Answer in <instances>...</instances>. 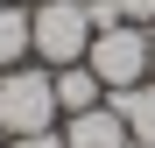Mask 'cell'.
Segmentation results:
<instances>
[{
    "instance_id": "1",
    "label": "cell",
    "mask_w": 155,
    "mask_h": 148,
    "mask_svg": "<svg viewBox=\"0 0 155 148\" xmlns=\"http://www.w3.org/2000/svg\"><path fill=\"white\" fill-rule=\"evenodd\" d=\"M28 35H35V64L42 71H64V64H85L92 49V0H35L28 7Z\"/></svg>"
},
{
    "instance_id": "2",
    "label": "cell",
    "mask_w": 155,
    "mask_h": 148,
    "mask_svg": "<svg viewBox=\"0 0 155 148\" xmlns=\"http://www.w3.org/2000/svg\"><path fill=\"white\" fill-rule=\"evenodd\" d=\"M42 127H57V78H49L42 64L0 71V141L42 134Z\"/></svg>"
},
{
    "instance_id": "3",
    "label": "cell",
    "mask_w": 155,
    "mask_h": 148,
    "mask_svg": "<svg viewBox=\"0 0 155 148\" xmlns=\"http://www.w3.org/2000/svg\"><path fill=\"white\" fill-rule=\"evenodd\" d=\"M92 78L106 92H127V85H148V28H134V21H120V28H99L92 49H85Z\"/></svg>"
},
{
    "instance_id": "4",
    "label": "cell",
    "mask_w": 155,
    "mask_h": 148,
    "mask_svg": "<svg viewBox=\"0 0 155 148\" xmlns=\"http://www.w3.org/2000/svg\"><path fill=\"white\" fill-rule=\"evenodd\" d=\"M64 148H134V141H127V127H120L113 106H92V113L64 120Z\"/></svg>"
},
{
    "instance_id": "5",
    "label": "cell",
    "mask_w": 155,
    "mask_h": 148,
    "mask_svg": "<svg viewBox=\"0 0 155 148\" xmlns=\"http://www.w3.org/2000/svg\"><path fill=\"white\" fill-rule=\"evenodd\" d=\"M106 106L120 113V127L134 148H155V78L148 85H127V92H106Z\"/></svg>"
},
{
    "instance_id": "6",
    "label": "cell",
    "mask_w": 155,
    "mask_h": 148,
    "mask_svg": "<svg viewBox=\"0 0 155 148\" xmlns=\"http://www.w3.org/2000/svg\"><path fill=\"white\" fill-rule=\"evenodd\" d=\"M57 78V113H92V106H106V85L92 78V64H64V71H49Z\"/></svg>"
},
{
    "instance_id": "7",
    "label": "cell",
    "mask_w": 155,
    "mask_h": 148,
    "mask_svg": "<svg viewBox=\"0 0 155 148\" xmlns=\"http://www.w3.org/2000/svg\"><path fill=\"white\" fill-rule=\"evenodd\" d=\"M28 57H35L28 7H21V0H7V7H0V71H14V64H28Z\"/></svg>"
},
{
    "instance_id": "8",
    "label": "cell",
    "mask_w": 155,
    "mask_h": 148,
    "mask_svg": "<svg viewBox=\"0 0 155 148\" xmlns=\"http://www.w3.org/2000/svg\"><path fill=\"white\" fill-rule=\"evenodd\" d=\"M120 21H134V28H155V0H113Z\"/></svg>"
},
{
    "instance_id": "9",
    "label": "cell",
    "mask_w": 155,
    "mask_h": 148,
    "mask_svg": "<svg viewBox=\"0 0 155 148\" xmlns=\"http://www.w3.org/2000/svg\"><path fill=\"white\" fill-rule=\"evenodd\" d=\"M7 148H64V127H42V134H14Z\"/></svg>"
},
{
    "instance_id": "10",
    "label": "cell",
    "mask_w": 155,
    "mask_h": 148,
    "mask_svg": "<svg viewBox=\"0 0 155 148\" xmlns=\"http://www.w3.org/2000/svg\"><path fill=\"white\" fill-rule=\"evenodd\" d=\"M148 78H155V28H148Z\"/></svg>"
},
{
    "instance_id": "11",
    "label": "cell",
    "mask_w": 155,
    "mask_h": 148,
    "mask_svg": "<svg viewBox=\"0 0 155 148\" xmlns=\"http://www.w3.org/2000/svg\"><path fill=\"white\" fill-rule=\"evenodd\" d=\"M21 7H35V0H21Z\"/></svg>"
},
{
    "instance_id": "12",
    "label": "cell",
    "mask_w": 155,
    "mask_h": 148,
    "mask_svg": "<svg viewBox=\"0 0 155 148\" xmlns=\"http://www.w3.org/2000/svg\"><path fill=\"white\" fill-rule=\"evenodd\" d=\"M0 7H7V0H0Z\"/></svg>"
},
{
    "instance_id": "13",
    "label": "cell",
    "mask_w": 155,
    "mask_h": 148,
    "mask_svg": "<svg viewBox=\"0 0 155 148\" xmlns=\"http://www.w3.org/2000/svg\"><path fill=\"white\" fill-rule=\"evenodd\" d=\"M0 148H7V141H0Z\"/></svg>"
}]
</instances>
